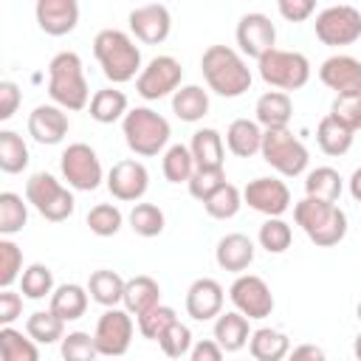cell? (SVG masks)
Masks as SVG:
<instances>
[{"mask_svg":"<svg viewBox=\"0 0 361 361\" xmlns=\"http://www.w3.org/2000/svg\"><path fill=\"white\" fill-rule=\"evenodd\" d=\"M172 113L186 124L200 121L209 113V93L200 85H180L172 96Z\"/></svg>","mask_w":361,"mask_h":361,"instance_id":"obj_31","label":"cell"},{"mask_svg":"<svg viewBox=\"0 0 361 361\" xmlns=\"http://www.w3.org/2000/svg\"><path fill=\"white\" fill-rule=\"evenodd\" d=\"M127 223L138 237H158L166 226V217L155 203H135L127 214Z\"/></svg>","mask_w":361,"mask_h":361,"instance_id":"obj_41","label":"cell"},{"mask_svg":"<svg viewBox=\"0 0 361 361\" xmlns=\"http://www.w3.org/2000/svg\"><path fill=\"white\" fill-rule=\"evenodd\" d=\"M350 195H353V200H358V203H361V166L350 175Z\"/></svg>","mask_w":361,"mask_h":361,"instance_id":"obj_56","label":"cell"},{"mask_svg":"<svg viewBox=\"0 0 361 361\" xmlns=\"http://www.w3.org/2000/svg\"><path fill=\"white\" fill-rule=\"evenodd\" d=\"M262 127L254 118H234L226 130V147L237 158H251L262 149Z\"/></svg>","mask_w":361,"mask_h":361,"instance_id":"obj_25","label":"cell"},{"mask_svg":"<svg viewBox=\"0 0 361 361\" xmlns=\"http://www.w3.org/2000/svg\"><path fill=\"white\" fill-rule=\"evenodd\" d=\"M223 183H228L226 180V169H195V175L189 178V195L195 197V200H200V203H206Z\"/></svg>","mask_w":361,"mask_h":361,"instance_id":"obj_49","label":"cell"},{"mask_svg":"<svg viewBox=\"0 0 361 361\" xmlns=\"http://www.w3.org/2000/svg\"><path fill=\"white\" fill-rule=\"evenodd\" d=\"M240 206H243V192H240L234 183H223V186L203 203L206 214L214 217V220H228V217H234V214L240 212Z\"/></svg>","mask_w":361,"mask_h":361,"instance_id":"obj_42","label":"cell"},{"mask_svg":"<svg viewBox=\"0 0 361 361\" xmlns=\"http://www.w3.org/2000/svg\"><path fill=\"white\" fill-rule=\"evenodd\" d=\"M161 169H164V178L169 183H189V178L195 175V158H192V149L183 147V144H172L166 147L164 152V161H161Z\"/></svg>","mask_w":361,"mask_h":361,"instance_id":"obj_38","label":"cell"},{"mask_svg":"<svg viewBox=\"0 0 361 361\" xmlns=\"http://www.w3.org/2000/svg\"><path fill=\"white\" fill-rule=\"evenodd\" d=\"M124 223V214L116 203H96L90 212H87V228L96 234V237H113L118 234Z\"/></svg>","mask_w":361,"mask_h":361,"instance_id":"obj_43","label":"cell"},{"mask_svg":"<svg viewBox=\"0 0 361 361\" xmlns=\"http://www.w3.org/2000/svg\"><path fill=\"white\" fill-rule=\"evenodd\" d=\"M293 220L307 234V240L319 248H333L347 237V214L338 203L302 197L293 206Z\"/></svg>","mask_w":361,"mask_h":361,"instance_id":"obj_4","label":"cell"},{"mask_svg":"<svg viewBox=\"0 0 361 361\" xmlns=\"http://www.w3.org/2000/svg\"><path fill=\"white\" fill-rule=\"evenodd\" d=\"M59 172L68 180V186L76 189V192H93L104 180L102 161H99L96 149L85 141H76V144L65 147V152L59 155Z\"/></svg>","mask_w":361,"mask_h":361,"instance_id":"obj_9","label":"cell"},{"mask_svg":"<svg viewBox=\"0 0 361 361\" xmlns=\"http://www.w3.org/2000/svg\"><path fill=\"white\" fill-rule=\"evenodd\" d=\"M257 240H259V245H262L268 254H282V251L290 248L293 231H290V226H288L282 217H268V220L259 226Z\"/></svg>","mask_w":361,"mask_h":361,"instance_id":"obj_44","label":"cell"},{"mask_svg":"<svg viewBox=\"0 0 361 361\" xmlns=\"http://www.w3.org/2000/svg\"><path fill=\"white\" fill-rule=\"evenodd\" d=\"M355 316H358V322H361V302H358V307H355Z\"/></svg>","mask_w":361,"mask_h":361,"instance_id":"obj_58","label":"cell"},{"mask_svg":"<svg viewBox=\"0 0 361 361\" xmlns=\"http://www.w3.org/2000/svg\"><path fill=\"white\" fill-rule=\"evenodd\" d=\"M130 113L127 107V93L118 87H102L93 93L90 99V118L99 124H113V121H124V116Z\"/></svg>","mask_w":361,"mask_h":361,"instance_id":"obj_32","label":"cell"},{"mask_svg":"<svg viewBox=\"0 0 361 361\" xmlns=\"http://www.w3.org/2000/svg\"><path fill=\"white\" fill-rule=\"evenodd\" d=\"M59 353H62V361H96V358H99L96 341H93V336L85 333V330L68 333V336L59 341Z\"/></svg>","mask_w":361,"mask_h":361,"instance_id":"obj_45","label":"cell"},{"mask_svg":"<svg viewBox=\"0 0 361 361\" xmlns=\"http://www.w3.org/2000/svg\"><path fill=\"white\" fill-rule=\"evenodd\" d=\"M276 8L288 23H305L316 11V3L313 0H279Z\"/></svg>","mask_w":361,"mask_h":361,"instance_id":"obj_52","label":"cell"},{"mask_svg":"<svg viewBox=\"0 0 361 361\" xmlns=\"http://www.w3.org/2000/svg\"><path fill=\"white\" fill-rule=\"evenodd\" d=\"M121 305H124V310H127L130 316L138 319V316H144V313H149L152 307L161 305V285H158L152 276L138 274V276L127 279Z\"/></svg>","mask_w":361,"mask_h":361,"instance_id":"obj_24","label":"cell"},{"mask_svg":"<svg viewBox=\"0 0 361 361\" xmlns=\"http://www.w3.org/2000/svg\"><path fill=\"white\" fill-rule=\"evenodd\" d=\"M87 288L76 285V282H65V285H56V290L51 293V305L48 310L56 313L62 322H76L85 316L87 310Z\"/></svg>","mask_w":361,"mask_h":361,"instance_id":"obj_28","label":"cell"},{"mask_svg":"<svg viewBox=\"0 0 361 361\" xmlns=\"http://www.w3.org/2000/svg\"><path fill=\"white\" fill-rule=\"evenodd\" d=\"M175 322H178L175 307H169V305H158V307H152L149 313L138 316V333H141L144 338H149V341H158L161 333H164L169 324H175Z\"/></svg>","mask_w":361,"mask_h":361,"instance_id":"obj_48","label":"cell"},{"mask_svg":"<svg viewBox=\"0 0 361 361\" xmlns=\"http://www.w3.org/2000/svg\"><path fill=\"white\" fill-rule=\"evenodd\" d=\"M37 25L51 37H65L79 23V3L76 0H37L34 6Z\"/></svg>","mask_w":361,"mask_h":361,"instance_id":"obj_21","label":"cell"},{"mask_svg":"<svg viewBox=\"0 0 361 361\" xmlns=\"http://www.w3.org/2000/svg\"><path fill=\"white\" fill-rule=\"evenodd\" d=\"M214 259H217V265L223 271H231V274L240 276L254 262V243H251V237H245L240 231L220 237V243L214 248Z\"/></svg>","mask_w":361,"mask_h":361,"instance_id":"obj_23","label":"cell"},{"mask_svg":"<svg viewBox=\"0 0 361 361\" xmlns=\"http://www.w3.org/2000/svg\"><path fill=\"white\" fill-rule=\"evenodd\" d=\"M353 353H355V358L361 361V333L355 336V341H353Z\"/></svg>","mask_w":361,"mask_h":361,"instance_id":"obj_57","label":"cell"},{"mask_svg":"<svg viewBox=\"0 0 361 361\" xmlns=\"http://www.w3.org/2000/svg\"><path fill=\"white\" fill-rule=\"evenodd\" d=\"M56 288H54V271L48 268V265H42V262H31L25 271H23V276H20V293L25 296V299H34V302H39V299H51V293H54Z\"/></svg>","mask_w":361,"mask_h":361,"instance_id":"obj_40","label":"cell"},{"mask_svg":"<svg viewBox=\"0 0 361 361\" xmlns=\"http://www.w3.org/2000/svg\"><path fill=\"white\" fill-rule=\"evenodd\" d=\"M48 96L56 107L71 110V113L85 110L87 99H93L87 90L82 56L76 51H59L48 62Z\"/></svg>","mask_w":361,"mask_h":361,"instance_id":"obj_3","label":"cell"},{"mask_svg":"<svg viewBox=\"0 0 361 361\" xmlns=\"http://www.w3.org/2000/svg\"><path fill=\"white\" fill-rule=\"evenodd\" d=\"M234 39H237L243 56L262 59L268 51L276 48V25L271 23L268 14H262V11H248V14L240 17V23H237V28H234Z\"/></svg>","mask_w":361,"mask_h":361,"instance_id":"obj_14","label":"cell"},{"mask_svg":"<svg viewBox=\"0 0 361 361\" xmlns=\"http://www.w3.org/2000/svg\"><path fill=\"white\" fill-rule=\"evenodd\" d=\"M353 138H355V133L347 130L344 124H338L330 113H327V116L319 121V127H316V144H319V149H322L324 155H333V158L350 152Z\"/></svg>","mask_w":361,"mask_h":361,"instance_id":"obj_33","label":"cell"},{"mask_svg":"<svg viewBox=\"0 0 361 361\" xmlns=\"http://www.w3.org/2000/svg\"><path fill=\"white\" fill-rule=\"evenodd\" d=\"M0 358L3 361H39L37 341L14 327H0Z\"/></svg>","mask_w":361,"mask_h":361,"instance_id":"obj_36","label":"cell"},{"mask_svg":"<svg viewBox=\"0 0 361 361\" xmlns=\"http://www.w3.org/2000/svg\"><path fill=\"white\" fill-rule=\"evenodd\" d=\"M251 361H254V358H251Z\"/></svg>","mask_w":361,"mask_h":361,"instance_id":"obj_59","label":"cell"},{"mask_svg":"<svg viewBox=\"0 0 361 361\" xmlns=\"http://www.w3.org/2000/svg\"><path fill=\"white\" fill-rule=\"evenodd\" d=\"M243 203L265 217H282L290 209V189L279 178H254L243 189Z\"/></svg>","mask_w":361,"mask_h":361,"instance_id":"obj_16","label":"cell"},{"mask_svg":"<svg viewBox=\"0 0 361 361\" xmlns=\"http://www.w3.org/2000/svg\"><path fill=\"white\" fill-rule=\"evenodd\" d=\"M228 299H231L234 310L243 313L248 322L268 319L274 313V293H271L268 282L257 274H240L228 288Z\"/></svg>","mask_w":361,"mask_h":361,"instance_id":"obj_13","label":"cell"},{"mask_svg":"<svg viewBox=\"0 0 361 361\" xmlns=\"http://www.w3.org/2000/svg\"><path fill=\"white\" fill-rule=\"evenodd\" d=\"M341 189H344V180L333 166H316L305 178V197L336 203L341 197Z\"/></svg>","mask_w":361,"mask_h":361,"instance_id":"obj_34","label":"cell"},{"mask_svg":"<svg viewBox=\"0 0 361 361\" xmlns=\"http://www.w3.org/2000/svg\"><path fill=\"white\" fill-rule=\"evenodd\" d=\"M262 161L276 169L285 178H299L307 164H310V152L307 147L285 127V130H265L262 133V149H259Z\"/></svg>","mask_w":361,"mask_h":361,"instance_id":"obj_7","label":"cell"},{"mask_svg":"<svg viewBox=\"0 0 361 361\" xmlns=\"http://www.w3.org/2000/svg\"><path fill=\"white\" fill-rule=\"evenodd\" d=\"M248 338H251V327L243 313L228 310L214 319V341L220 344L223 353H240L248 344Z\"/></svg>","mask_w":361,"mask_h":361,"instance_id":"obj_27","label":"cell"},{"mask_svg":"<svg viewBox=\"0 0 361 361\" xmlns=\"http://www.w3.org/2000/svg\"><path fill=\"white\" fill-rule=\"evenodd\" d=\"M25 200L51 223H62L73 214L76 200L68 186H62L51 172H34L25 180Z\"/></svg>","mask_w":361,"mask_h":361,"instance_id":"obj_8","label":"cell"},{"mask_svg":"<svg viewBox=\"0 0 361 361\" xmlns=\"http://www.w3.org/2000/svg\"><path fill=\"white\" fill-rule=\"evenodd\" d=\"M313 28H316V37L330 48L353 45L355 39H361V11L347 3L327 6L316 14Z\"/></svg>","mask_w":361,"mask_h":361,"instance_id":"obj_10","label":"cell"},{"mask_svg":"<svg viewBox=\"0 0 361 361\" xmlns=\"http://www.w3.org/2000/svg\"><path fill=\"white\" fill-rule=\"evenodd\" d=\"M248 350L254 361H285L290 353V338L282 330L259 327L248 338Z\"/></svg>","mask_w":361,"mask_h":361,"instance_id":"obj_30","label":"cell"},{"mask_svg":"<svg viewBox=\"0 0 361 361\" xmlns=\"http://www.w3.org/2000/svg\"><path fill=\"white\" fill-rule=\"evenodd\" d=\"M121 133H124L130 152H135L141 158H152L158 152H166L172 127L152 107H133L121 121Z\"/></svg>","mask_w":361,"mask_h":361,"instance_id":"obj_5","label":"cell"},{"mask_svg":"<svg viewBox=\"0 0 361 361\" xmlns=\"http://www.w3.org/2000/svg\"><path fill=\"white\" fill-rule=\"evenodd\" d=\"M68 130H71V118L56 104H37L28 113V135L37 144L54 147V144H59L68 135Z\"/></svg>","mask_w":361,"mask_h":361,"instance_id":"obj_19","label":"cell"},{"mask_svg":"<svg viewBox=\"0 0 361 361\" xmlns=\"http://www.w3.org/2000/svg\"><path fill=\"white\" fill-rule=\"evenodd\" d=\"M20 102H23V93H20L17 82L3 79V82H0V121H8V118L17 113Z\"/></svg>","mask_w":361,"mask_h":361,"instance_id":"obj_51","label":"cell"},{"mask_svg":"<svg viewBox=\"0 0 361 361\" xmlns=\"http://www.w3.org/2000/svg\"><path fill=\"white\" fill-rule=\"evenodd\" d=\"M293 116V102L282 90H265L254 104V121L262 130H285Z\"/></svg>","mask_w":361,"mask_h":361,"instance_id":"obj_22","label":"cell"},{"mask_svg":"<svg viewBox=\"0 0 361 361\" xmlns=\"http://www.w3.org/2000/svg\"><path fill=\"white\" fill-rule=\"evenodd\" d=\"M28 144L14 130H0V169L6 175H17L28 166Z\"/></svg>","mask_w":361,"mask_h":361,"instance_id":"obj_35","label":"cell"},{"mask_svg":"<svg viewBox=\"0 0 361 361\" xmlns=\"http://www.w3.org/2000/svg\"><path fill=\"white\" fill-rule=\"evenodd\" d=\"M25 333L37 344H56L65 338V322L51 310H34L25 319Z\"/></svg>","mask_w":361,"mask_h":361,"instance_id":"obj_37","label":"cell"},{"mask_svg":"<svg viewBox=\"0 0 361 361\" xmlns=\"http://www.w3.org/2000/svg\"><path fill=\"white\" fill-rule=\"evenodd\" d=\"M107 189L116 200L121 203H138L147 189H149V172L141 161L135 158H124V161H116L107 172Z\"/></svg>","mask_w":361,"mask_h":361,"instance_id":"obj_15","label":"cell"},{"mask_svg":"<svg viewBox=\"0 0 361 361\" xmlns=\"http://www.w3.org/2000/svg\"><path fill=\"white\" fill-rule=\"evenodd\" d=\"M93 56H96L102 73L107 76V82H113V85L138 79V73L144 71L141 48L135 45V39L127 31H118V28H102L93 37Z\"/></svg>","mask_w":361,"mask_h":361,"instance_id":"obj_1","label":"cell"},{"mask_svg":"<svg viewBox=\"0 0 361 361\" xmlns=\"http://www.w3.org/2000/svg\"><path fill=\"white\" fill-rule=\"evenodd\" d=\"M180 79H183V68H180V62L175 59V56H169V54H158V56H152L147 65H144V71L138 73V79H135V93L141 96V99H147V102H158V99H164V96H175V90L180 87Z\"/></svg>","mask_w":361,"mask_h":361,"instance_id":"obj_11","label":"cell"},{"mask_svg":"<svg viewBox=\"0 0 361 361\" xmlns=\"http://www.w3.org/2000/svg\"><path fill=\"white\" fill-rule=\"evenodd\" d=\"M257 71H259V79L265 85H271V87H276L282 93L299 90L310 79L307 56L299 54V51H285V48H274L262 59H257Z\"/></svg>","mask_w":361,"mask_h":361,"instance_id":"obj_6","label":"cell"},{"mask_svg":"<svg viewBox=\"0 0 361 361\" xmlns=\"http://www.w3.org/2000/svg\"><path fill=\"white\" fill-rule=\"evenodd\" d=\"M189 149H192V158H195V166L197 169H223L226 147H223V135L214 127L195 130Z\"/></svg>","mask_w":361,"mask_h":361,"instance_id":"obj_26","label":"cell"},{"mask_svg":"<svg viewBox=\"0 0 361 361\" xmlns=\"http://www.w3.org/2000/svg\"><path fill=\"white\" fill-rule=\"evenodd\" d=\"M189 361H223V350L214 338H200L192 344Z\"/></svg>","mask_w":361,"mask_h":361,"instance_id":"obj_54","label":"cell"},{"mask_svg":"<svg viewBox=\"0 0 361 361\" xmlns=\"http://www.w3.org/2000/svg\"><path fill=\"white\" fill-rule=\"evenodd\" d=\"M319 79H322V85L336 90V96L361 93V59H355L350 54H333L322 62Z\"/></svg>","mask_w":361,"mask_h":361,"instance_id":"obj_18","label":"cell"},{"mask_svg":"<svg viewBox=\"0 0 361 361\" xmlns=\"http://www.w3.org/2000/svg\"><path fill=\"white\" fill-rule=\"evenodd\" d=\"M223 299H226L223 285L217 279H212V276H200L186 290V313L195 322L217 319L223 313Z\"/></svg>","mask_w":361,"mask_h":361,"instance_id":"obj_20","label":"cell"},{"mask_svg":"<svg viewBox=\"0 0 361 361\" xmlns=\"http://www.w3.org/2000/svg\"><path fill=\"white\" fill-rule=\"evenodd\" d=\"M23 276V251L8 237L0 240V288H11Z\"/></svg>","mask_w":361,"mask_h":361,"instance_id":"obj_47","label":"cell"},{"mask_svg":"<svg viewBox=\"0 0 361 361\" xmlns=\"http://www.w3.org/2000/svg\"><path fill=\"white\" fill-rule=\"evenodd\" d=\"M130 31L135 34V39L147 42V45H158L169 37L172 31V14L164 3H147L130 11Z\"/></svg>","mask_w":361,"mask_h":361,"instance_id":"obj_17","label":"cell"},{"mask_svg":"<svg viewBox=\"0 0 361 361\" xmlns=\"http://www.w3.org/2000/svg\"><path fill=\"white\" fill-rule=\"evenodd\" d=\"M28 223V200L17 192H0V234L11 237Z\"/></svg>","mask_w":361,"mask_h":361,"instance_id":"obj_39","label":"cell"},{"mask_svg":"<svg viewBox=\"0 0 361 361\" xmlns=\"http://www.w3.org/2000/svg\"><path fill=\"white\" fill-rule=\"evenodd\" d=\"M330 116L344 124L347 130H361V93H350V96H336L330 104Z\"/></svg>","mask_w":361,"mask_h":361,"instance_id":"obj_50","label":"cell"},{"mask_svg":"<svg viewBox=\"0 0 361 361\" xmlns=\"http://www.w3.org/2000/svg\"><path fill=\"white\" fill-rule=\"evenodd\" d=\"M133 316L124 310V307H107L99 322H96V330H93V341H96V350L99 355L104 358H118L130 350L133 344Z\"/></svg>","mask_w":361,"mask_h":361,"instance_id":"obj_12","label":"cell"},{"mask_svg":"<svg viewBox=\"0 0 361 361\" xmlns=\"http://www.w3.org/2000/svg\"><path fill=\"white\" fill-rule=\"evenodd\" d=\"M20 316H23V296L14 293L11 288L0 290V324L11 327V322L20 319Z\"/></svg>","mask_w":361,"mask_h":361,"instance_id":"obj_53","label":"cell"},{"mask_svg":"<svg viewBox=\"0 0 361 361\" xmlns=\"http://www.w3.org/2000/svg\"><path fill=\"white\" fill-rule=\"evenodd\" d=\"M124 285H127V279L118 271L99 268L87 279V293L102 307H118V302L124 299Z\"/></svg>","mask_w":361,"mask_h":361,"instance_id":"obj_29","label":"cell"},{"mask_svg":"<svg viewBox=\"0 0 361 361\" xmlns=\"http://www.w3.org/2000/svg\"><path fill=\"white\" fill-rule=\"evenodd\" d=\"M288 361H327V358H324V350L316 344H296L288 353Z\"/></svg>","mask_w":361,"mask_h":361,"instance_id":"obj_55","label":"cell"},{"mask_svg":"<svg viewBox=\"0 0 361 361\" xmlns=\"http://www.w3.org/2000/svg\"><path fill=\"white\" fill-rule=\"evenodd\" d=\"M200 71L209 90L223 99H237L251 87V68L243 54L228 45H209L200 56Z\"/></svg>","mask_w":361,"mask_h":361,"instance_id":"obj_2","label":"cell"},{"mask_svg":"<svg viewBox=\"0 0 361 361\" xmlns=\"http://www.w3.org/2000/svg\"><path fill=\"white\" fill-rule=\"evenodd\" d=\"M192 330L178 319L175 324H169L164 333H161V338H158V347L164 350V355L166 358H183V355H189L192 353Z\"/></svg>","mask_w":361,"mask_h":361,"instance_id":"obj_46","label":"cell"}]
</instances>
